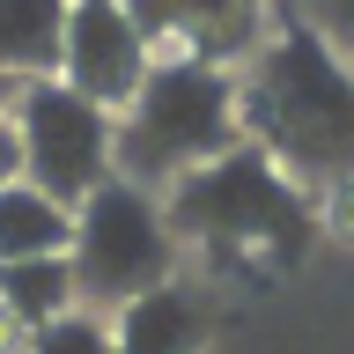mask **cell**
<instances>
[{
  "label": "cell",
  "instance_id": "6da1fadb",
  "mask_svg": "<svg viewBox=\"0 0 354 354\" xmlns=\"http://www.w3.org/2000/svg\"><path fill=\"white\" fill-rule=\"evenodd\" d=\"M251 133L303 177H354V66L310 22H288L251 66Z\"/></svg>",
  "mask_w": 354,
  "mask_h": 354
},
{
  "label": "cell",
  "instance_id": "7a4b0ae2",
  "mask_svg": "<svg viewBox=\"0 0 354 354\" xmlns=\"http://www.w3.org/2000/svg\"><path fill=\"white\" fill-rule=\"evenodd\" d=\"M229 148H236V88H229V74L214 59H192V52L148 66L140 96L111 126V162L140 192H148L155 177L207 170Z\"/></svg>",
  "mask_w": 354,
  "mask_h": 354
},
{
  "label": "cell",
  "instance_id": "3957f363",
  "mask_svg": "<svg viewBox=\"0 0 354 354\" xmlns=\"http://www.w3.org/2000/svg\"><path fill=\"white\" fill-rule=\"evenodd\" d=\"M170 221L192 229V236H214V243H266L273 259H303V243H310L303 199H295V185L281 177V162L266 148H229L207 170L177 177Z\"/></svg>",
  "mask_w": 354,
  "mask_h": 354
},
{
  "label": "cell",
  "instance_id": "277c9868",
  "mask_svg": "<svg viewBox=\"0 0 354 354\" xmlns=\"http://www.w3.org/2000/svg\"><path fill=\"white\" fill-rule=\"evenodd\" d=\"M66 266H74L82 303L126 310L133 295L162 288V273H170V221H162V207H155L140 185L111 177L104 192H88L82 207H74Z\"/></svg>",
  "mask_w": 354,
  "mask_h": 354
},
{
  "label": "cell",
  "instance_id": "5b68a950",
  "mask_svg": "<svg viewBox=\"0 0 354 354\" xmlns=\"http://www.w3.org/2000/svg\"><path fill=\"white\" fill-rule=\"evenodd\" d=\"M15 133H22V177L44 199H59L66 214L118 177V162H111V111H96L66 82H30L22 88L15 96Z\"/></svg>",
  "mask_w": 354,
  "mask_h": 354
},
{
  "label": "cell",
  "instance_id": "8992f818",
  "mask_svg": "<svg viewBox=\"0 0 354 354\" xmlns=\"http://www.w3.org/2000/svg\"><path fill=\"white\" fill-rule=\"evenodd\" d=\"M148 30L133 22L126 0H74L66 8V52H59V82L74 96H88L96 111H126L148 82Z\"/></svg>",
  "mask_w": 354,
  "mask_h": 354
},
{
  "label": "cell",
  "instance_id": "52a82bcc",
  "mask_svg": "<svg viewBox=\"0 0 354 354\" xmlns=\"http://www.w3.org/2000/svg\"><path fill=\"white\" fill-rule=\"evenodd\" d=\"M199 332H207V310H199L192 288H148V295H133L126 310H118V325H111V339H118V354H192Z\"/></svg>",
  "mask_w": 354,
  "mask_h": 354
},
{
  "label": "cell",
  "instance_id": "ba28073f",
  "mask_svg": "<svg viewBox=\"0 0 354 354\" xmlns=\"http://www.w3.org/2000/svg\"><path fill=\"white\" fill-rule=\"evenodd\" d=\"M140 30H177L192 44V59H221L251 44V22H259V0H126Z\"/></svg>",
  "mask_w": 354,
  "mask_h": 354
},
{
  "label": "cell",
  "instance_id": "9c48e42d",
  "mask_svg": "<svg viewBox=\"0 0 354 354\" xmlns=\"http://www.w3.org/2000/svg\"><path fill=\"white\" fill-rule=\"evenodd\" d=\"M66 8L74 0H0V74L8 82H52L66 52Z\"/></svg>",
  "mask_w": 354,
  "mask_h": 354
},
{
  "label": "cell",
  "instance_id": "30bf717a",
  "mask_svg": "<svg viewBox=\"0 0 354 354\" xmlns=\"http://www.w3.org/2000/svg\"><path fill=\"white\" fill-rule=\"evenodd\" d=\"M74 243V214L59 199H44L30 177L22 185H0V266H22V259H66Z\"/></svg>",
  "mask_w": 354,
  "mask_h": 354
},
{
  "label": "cell",
  "instance_id": "8fae6325",
  "mask_svg": "<svg viewBox=\"0 0 354 354\" xmlns=\"http://www.w3.org/2000/svg\"><path fill=\"white\" fill-rule=\"evenodd\" d=\"M82 288H74V266L66 259H22V266H0V317L22 332H44L74 317Z\"/></svg>",
  "mask_w": 354,
  "mask_h": 354
},
{
  "label": "cell",
  "instance_id": "7c38bea8",
  "mask_svg": "<svg viewBox=\"0 0 354 354\" xmlns=\"http://www.w3.org/2000/svg\"><path fill=\"white\" fill-rule=\"evenodd\" d=\"M22 354H118V339H111V325L104 317H59V325H44V332H30V347Z\"/></svg>",
  "mask_w": 354,
  "mask_h": 354
},
{
  "label": "cell",
  "instance_id": "4fadbf2b",
  "mask_svg": "<svg viewBox=\"0 0 354 354\" xmlns=\"http://www.w3.org/2000/svg\"><path fill=\"white\" fill-rule=\"evenodd\" d=\"M303 15H310V30H317V37L354 66V0H310Z\"/></svg>",
  "mask_w": 354,
  "mask_h": 354
},
{
  "label": "cell",
  "instance_id": "5bb4252c",
  "mask_svg": "<svg viewBox=\"0 0 354 354\" xmlns=\"http://www.w3.org/2000/svg\"><path fill=\"white\" fill-rule=\"evenodd\" d=\"M0 185H22V133H15V118H0Z\"/></svg>",
  "mask_w": 354,
  "mask_h": 354
},
{
  "label": "cell",
  "instance_id": "9a60e30c",
  "mask_svg": "<svg viewBox=\"0 0 354 354\" xmlns=\"http://www.w3.org/2000/svg\"><path fill=\"white\" fill-rule=\"evenodd\" d=\"M15 96H22V82H8V74H0V118H15Z\"/></svg>",
  "mask_w": 354,
  "mask_h": 354
},
{
  "label": "cell",
  "instance_id": "2e32d148",
  "mask_svg": "<svg viewBox=\"0 0 354 354\" xmlns=\"http://www.w3.org/2000/svg\"><path fill=\"white\" fill-rule=\"evenodd\" d=\"M0 325H8V317H0Z\"/></svg>",
  "mask_w": 354,
  "mask_h": 354
}]
</instances>
